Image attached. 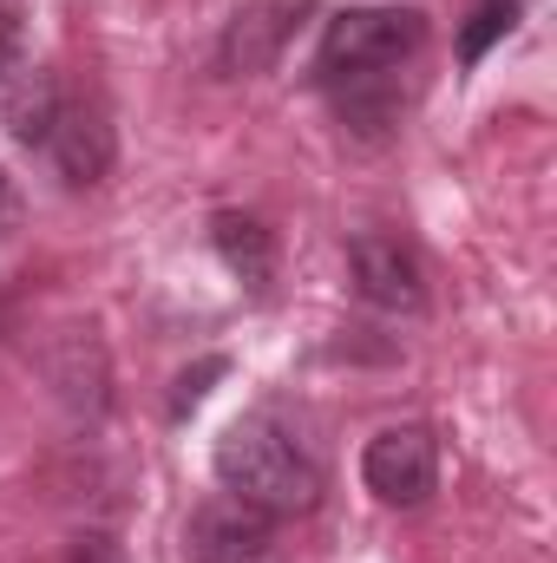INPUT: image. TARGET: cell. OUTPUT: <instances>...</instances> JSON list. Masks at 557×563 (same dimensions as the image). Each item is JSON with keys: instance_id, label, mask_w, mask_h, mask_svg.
Instances as JSON below:
<instances>
[{"instance_id": "13", "label": "cell", "mask_w": 557, "mask_h": 563, "mask_svg": "<svg viewBox=\"0 0 557 563\" xmlns=\"http://www.w3.org/2000/svg\"><path fill=\"white\" fill-rule=\"evenodd\" d=\"M7 223H13V177L0 170V230H7Z\"/></svg>"}, {"instance_id": "11", "label": "cell", "mask_w": 557, "mask_h": 563, "mask_svg": "<svg viewBox=\"0 0 557 563\" xmlns=\"http://www.w3.org/2000/svg\"><path fill=\"white\" fill-rule=\"evenodd\" d=\"M20 59H26V33H20V13H13V7H0V86L20 73Z\"/></svg>"}, {"instance_id": "12", "label": "cell", "mask_w": 557, "mask_h": 563, "mask_svg": "<svg viewBox=\"0 0 557 563\" xmlns=\"http://www.w3.org/2000/svg\"><path fill=\"white\" fill-rule=\"evenodd\" d=\"M73 563H119V551H112V538H99V531H92V538H79V544H73Z\"/></svg>"}, {"instance_id": "9", "label": "cell", "mask_w": 557, "mask_h": 563, "mask_svg": "<svg viewBox=\"0 0 557 563\" xmlns=\"http://www.w3.org/2000/svg\"><path fill=\"white\" fill-rule=\"evenodd\" d=\"M518 26V0H479L472 7V20L459 26V66H479L485 59V46L492 40H505Z\"/></svg>"}, {"instance_id": "6", "label": "cell", "mask_w": 557, "mask_h": 563, "mask_svg": "<svg viewBox=\"0 0 557 563\" xmlns=\"http://www.w3.org/2000/svg\"><path fill=\"white\" fill-rule=\"evenodd\" d=\"M348 269H354V288H361L374 308H394V314L426 308L419 256L401 243V236H387V230H361V236H348Z\"/></svg>"}, {"instance_id": "2", "label": "cell", "mask_w": 557, "mask_h": 563, "mask_svg": "<svg viewBox=\"0 0 557 563\" xmlns=\"http://www.w3.org/2000/svg\"><path fill=\"white\" fill-rule=\"evenodd\" d=\"M7 132L26 144V151H40V157L59 170V184H73V190L99 184V177L112 170V157H119L112 112H106L92 92H73L59 73H26V79L13 86V99H7Z\"/></svg>"}, {"instance_id": "7", "label": "cell", "mask_w": 557, "mask_h": 563, "mask_svg": "<svg viewBox=\"0 0 557 563\" xmlns=\"http://www.w3.org/2000/svg\"><path fill=\"white\" fill-rule=\"evenodd\" d=\"M295 13H302V0H263V7L237 13L223 33V73H270L295 33Z\"/></svg>"}, {"instance_id": "4", "label": "cell", "mask_w": 557, "mask_h": 563, "mask_svg": "<svg viewBox=\"0 0 557 563\" xmlns=\"http://www.w3.org/2000/svg\"><path fill=\"white\" fill-rule=\"evenodd\" d=\"M361 478L394 511L426 505L433 485H439V445H433V432L426 426H381L368 439V452H361Z\"/></svg>"}, {"instance_id": "1", "label": "cell", "mask_w": 557, "mask_h": 563, "mask_svg": "<svg viewBox=\"0 0 557 563\" xmlns=\"http://www.w3.org/2000/svg\"><path fill=\"white\" fill-rule=\"evenodd\" d=\"M217 485L230 498H243V505H263L270 518H302V511L321 505L328 465H321L315 439L288 413L256 407V413L223 426V439H217Z\"/></svg>"}, {"instance_id": "8", "label": "cell", "mask_w": 557, "mask_h": 563, "mask_svg": "<svg viewBox=\"0 0 557 563\" xmlns=\"http://www.w3.org/2000/svg\"><path fill=\"white\" fill-rule=\"evenodd\" d=\"M210 243H217L223 269L243 282L250 295H263V288L276 282V243H270V230H263L256 217H243V210H217V217H210Z\"/></svg>"}, {"instance_id": "5", "label": "cell", "mask_w": 557, "mask_h": 563, "mask_svg": "<svg viewBox=\"0 0 557 563\" xmlns=\"http://www.w3.org/2000/svg\"><path fill=\"white\" fill-rule=\"evenodd\" d=\"M276 525L282 518H270L263 505H243V498L217 492L190 511L184 551H190V563H263L270 544H276Z\"/></svg>"}, {"instance_id": "10", "label": "cell", "mask_w": 557, "mask_h": 563, "mask_svg": "<svg viewBox=\"0 0 557 563\" xmlns=\"http://www.w3.org/2000/svg\"><path fill=\"white\" fill-rule=\"evenodd\" d=\"M223 374H230V361H217V354H210V361H197L190 374H177V394H171V420L197 413V407H204V394H210V380H223Z\"/></svg>"}, {"instance_id": "3", "label": "cell", "mask_w": 557, "mask_h": 563, "mask_svg": "<svg viewBox=\"0 0 557 563\" xmlns=\"http://www.w3.org/2000/svg\"><path fill=\"white\" fill-rule=\"evenodd\" d=\"M419 46H426L419 7H341L315 46V86L328 99L368 92V86H401Z\"/></svg>"}]
</instances>
